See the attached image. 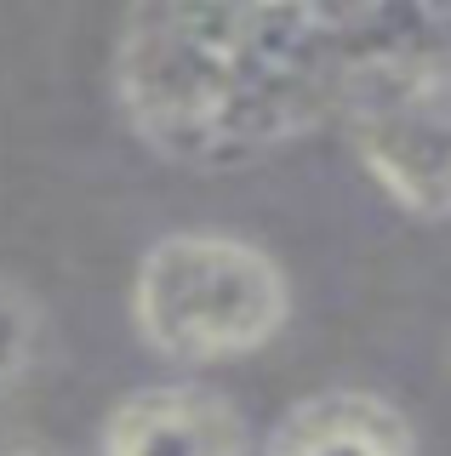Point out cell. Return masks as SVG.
Returning a JSON list of instances; mask_svg holds the SVG:
<instances>
[{"label": "cell", "instance_id": "cell-1", "mask_svg": "<svg viewBox=\"0 0 451 456\" xmlns=\"http://www.w3.org/2000/svg\"><path fill=\"white\" fill-rule=\"evenodd\" d=\"M337 6H172L120 18L115 97L132 137L172 166L234 171L337 114Z\"/></svg>", "mask_w": 451, "mask_h": 456}, {"label": "cell", "instance_id": "cell-2", "mask_svg": "<svg viewBox=\"0 0 451 456\" xmlns=\"http://www.w3.org/2000/svg\"><path fill=\"white\" fill-rule=\"evenodd\" d=\"M343 86L337 114L360 166L400 211L446 217L451 142V12L446 6H337Z\"/></svg>", "mask_w": 451, "mask_h": 456}, {"label": "cell", "instance_id": "cell-3", "mask_svg": "<svg viewBox=\"0 0 451 456\" xmlns=\"http://www.w3.org/2000/svg\"><path fill=\"white\" fill-rule=\"evenodd\" d=\"M291 291L280 263L241 234H183L154 240L132 280V320L154 354L183 365L241 360L280 337Z\"/></svg>", "mask_w": 451, "mask_h": 456}, {"label": "cell", "instance_id": "cell-4", "mask_svg": "<svg viewBox=\"0 0 451 456\" xmlns=\"http://www.w3.org/2000/svg\"><path fill=\"white\" fill-rule=\"evenodd\" d=\"M234 399L206 382H149L103 422V456H246Z\"/></svg>", "mask_w": 451, "mask_h": 456}, {"label": "cell", "instance_id": "cell-5", "mask_svg": "<svg viewBox=\"0 0 451 456\" xmlns=\"http://www.w3.org/2000/svg\"><path fill=\"white\" fill-rule=\"evenodd\" d=\"M263 456H417V439L383 394L326 388L275 422Z\"/></svg>", "mask_w": 451, "mask_h": 456}, {"label": "cell", "instance_id": "cell-6", "mask_svg": "<svg viewBox=\"0 0 451 456\" xmlns=\"http://www.w3.org/2000/svg\"><path fill=\"white\" fill-rule=\"evenodd\" d=\"M40 348V314L18 285L0 280V394H12L35 365Z\"/></svg>", "mask_w": 451, "mask_h": 456}]
</instances>
